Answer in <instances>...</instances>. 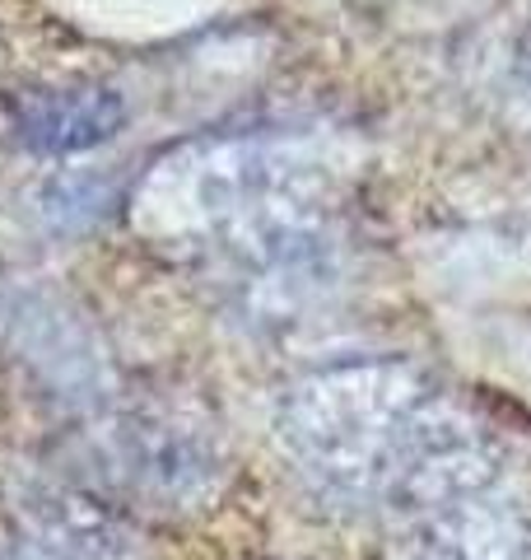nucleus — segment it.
<instances>
[{
    "label": "nucleus",
    "instance_id": "f257e3e1",
    "mask_svg": "<svg viewBox=\"0 0 531 560\" xmlns=\"http://www.w3.org/2000/svg\"><path fill=\"white\" fill-rule=\"evenodd\" d=\"M127 121V103L103 84H57L28 90L10 103V127L20 145L38 154H80L113 140Z\"/></svg>",
    "mask_w": 531,
    "mask_h": 560
},
{
    "label": "nucleus",
    "instance_id": "f03ea898",
    "mask_svg": "<svg viewBox=\"0 0 531 560\" xmlns=\"http://www.w3.org/2000/svg\"><path fill=\"white\" fill-rule=\"evenodd\" d=\"M20 560H135L131 541L75 495H33L10 518Z\"/></svg>",
    "mask_w": 531,
    "mask_h": 560
}]
</instances>
